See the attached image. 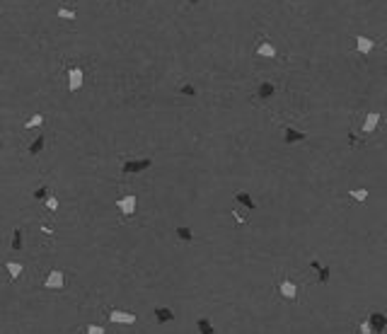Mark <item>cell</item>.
<instances>
[{
	"label": "cell",
	"mask_w": 387,
	"mask_h": 334,
	"mask_svg": "<svg viewBox=\"0 0 387 334\" xmlns=\"http://www.w3.org/2000/svg\"><path fill=\"white\" fill-rule=\"evenodd\" d=\"M109 320L116 325H135V315L133 313H124V310H109Z\"/></svg>",
	"instance_id": "cell-9"
},
{
	"label": "cell",
	"mask_w": 387,
	"mask_h": 334,
	"mask_svg": "<svg viewBox=\"0 0 387 334\" xmlns=\"http://www.w3.org/2000/svg\"><path fill=\"white\" fill-rule=\"evenodd\" d=\"M63 286H65L63 271H58V269H51V271H49V276L44 278V288H46V291H61Z\"/></svg>",
	"instance_id": "cell-5"
},
{
	"label": "cell",
	"mask_w": 387,
	"mask_h": 334,
	"mask_svg": "<svg viewBox=\"0 0 387 334\" xmlns=\"http://www.w3.org/2000/svg\"><path fill=\"white\" fill-rule=\"evenodd\" d=\"M155 320L162 322V325H165V322H172V320H174V313H172L170 308H155Z\"/></svg>",
	"instance_id": "cell-16"
},
{
	"label": "cell",
	"mask_w": 387,
	"mask_h": 334,
	"mask_svg": "<svg viewBox=\"0 0 387 334\" xmlns=\"http://www.w3.org/2000/svg\"><path fill=\"white\" fill-rule=\"evenodd\" d=\"M44 148H46V138H44V136H37V138L29 143V148H27V155H29V157H37V155H39Z\"/></svg>",
	"instance_id": "cell-11"
},
{
	"label": "cell",
	"mask_w": 387,
	"mask_h": 334,
	"mask_svg": "<svg viewBox=\"0 0 387 334\" xmlns=\"http://www.w3.org/2000/svg\"><path fill=\"white\" fill-rule=\"evenodd\" d=\"M257 54H259V56H264V59H276V56H278L276 46H273V44H269V41H261V44H259Z\"/></svg>",
	"instance_id": "cell-14"
},
{
	"label": "cell",
	"mask_w": 387,
	"mask_h": 334,
	"mask_svg": "<svg viewBox=\"0 0 387 334\" xmlns=\"http://www.w3.org/2000/svg\"><path fill=\"white\" fill-rule=\"evenodd\" d=\"M44 203H46V208H49V211H56V208H58V199H56V196H49Z\"/></svg>",
	"instance_id": "cell-27"
},
{
	"label": "cell",
	"mask_w": 387,
	"mask_h": 334,
	"mask_svg": "<svg viewBox=\"0 0 387 334\" xmlns=\"http://www.w3.org/2000/svg\"><path fill=\"white\" fill-rule=\"evenodd\" d=\"M235 201L240 203V206H245V208H250V211H254L257 208V203H254V199L247 194V192H237L235 194Z\"/></svg>",
	"instance_id": "cell-15"
},
{
	"label": "cell",
	"mask_w": 387,
	"mask_h": 334,
	"mask_svg": "<svg viewBox=\"0 0 387 334\" xmlns=\"http://www.w3.org/2000/svg\"><path fill=\"white\" fill-rule=\"evenodd\" d=\"M356 49H358V54H370L373 49H375V41L373 39H368V37H363V34H358L356 37Z\"/></svg>",
	"instance_id": "cell-10"
},
{
	"label": "cell",
	"mask_w": 387,
	"mask_h": 334,
	"mask_svg": "<svg viewBox=\"0 0 387 334\" xmlns=\"http://www.w3.org/2000/svg\"><path fill=\"white\" fill-rule=\"evenodd\" d=\"M49 196H51V189H49V184H39V187L34 189V201H41V203H44Z\"/></svg>",
	"instance_id": "cell-19"
},
{
	"label": "cell",
	"mask_w": 387,
	"mask_h": 334,
	"mask_svg": "<svg viewBox=\"0 0 387 334\" xmlns=\"http://www.w3.org/2000/svg\"><path fill=\"white\" fill-rule=\"evenodd\" d=\"M278 291H281V295L286 298V300H298V291H300V283L298 281H293L290 276H283L281 281H278Z\"/></svg>",
	"instance_id": "cell-4"
},
{
	"label": "cell",
	"mask_w": 387,
	"mask_h": 334,
	"mask_svg": "<svg viewBox=\"0 0 387 334\" xmlns=\"http://www.w3.org/2000/svg\"><path fill=\"white\" fill-rule=\"evenodd\" d=\"M184 2H187V5H192V7H194V5H198V0H184Z\"/></svg>",
	"instance_id": "cell-28"
},
{
	"label": "cell",
	"mask_w": 387,
	"mask_h": 334,
	"mask_svg": "<svg viewBox=\"0 0 387 334\" xmlns=\"http://www.w3.org/2000/svg\"><path fill=\"white\" fill-rule=\"evenodd\" d=\"M5 271H7V278L10 283H15L22 274H24V262H17V259H5Z\"/></svg>",
	"instance_id": "cell-7"
},
{
	"label": "cell",
	"mask_w": 387,
	"mask_h": 334,
	"mask_svg": "<svg viewBox=\"0 0 387 334\" xmlns=\"http://www.w3.org/2000/svg\"><path fill=\"white\" fill-rule=\"evenodd\" d=\"M348 196H351V199H356V201H361V203H363V201L368 199V189H351V192H348Z\"/></svg>",
	"instance_id": "cell-22"
},
{
	"label": "cell",
	"mask_w": 387,
	"mask_h": 334,
	"mask_svg": "<svg viewBox=\"0 0 387 334\" xmlns=\"http://www.w3.org/2000/svg\"><path fill=\"white\" fill-rule=\"evenodd\" d=\"M65 78H68V90L77 92L82 87V80H85V68L77 66V63H68L65 66Z\"/></svg>",
	"instance_id": "cell-3"
},
{
	"label": "cell",
	"mask_w": 387,
	"mask_h": 334,
	"mask_svg": "<svg viewBox=\"0 0 387 334\" xmlns=\"http://www.w3.org/2000/svg\"><path fill=\"white\" fill-rule=\"evenodd\" d=\"M82 334H107V332H104V327H102V325H95V322H90V325H85Z\"/></svg>",
	"instance_id": "cell-23"
},
{
	"label": "cell",
	"mask_w": 387,
	"mask_h": 334,
	"mask_svg": "<svg viewBox=\"0 0 387 334\" xmlns=\"http://www.w3.org/2000/svg\"><path fill=\"white\" fill-rule=\"evenodd\" d=\"M387 327V317L383 313H370L361 325H358V334H383Z\"/></svg>",
	"instance_id": "cell-1"
},
{
	"label": "cell",
	"mask_w": 387,
	"mask_h": 334,
	"mask_svg": "<svg viewBox=\"0 0 387 334\" xmlns=\"http://www.w3.org/2000/svg\"><path fill=\"white\" fill-rule=\"evenodd\" d=\"M24 247V230H22V225H15V230H12V252H19Z\"/></svg>",
	"instance_id": "cell-13"
},
{
	"label": "cell",
	"mask_w": 387,
	"mask_h": 334,
	"mask_svg": "<svg viewBox=\"0 0 387 334\" xmlns=\"http://www.w3.org/2000/svg\"><path fill=\"white\" fill-rule=\"evenodd\" d=\"M41 124H44V114H34L24 126H27V129H37V126H41Z\"/></svg>",
	"instance_id": "cell-24"
},
{
	"label": "cell",
	"mask_w": 387,
	"mask_h": 334,
	"mask_svg": "<svg viewBox=\"0 0 387 334\" xmlns=\"http://www.w3.org/2000/svg\"><path fill=\"white\" fill-rule=\"evenodd\" d=\"M305 138H308L305 131H298V129H293V126H283V143L295 145V143H303Z\"/></svg>",
	"instance_id": "cell-8"
},
{
	"label": "cell",
	"mask_w": 387,
	"mask_h": 334,
	"mask_svg": "<svg viewBox=\"0 0 387 334\" xmlns=\"http://www.w3.org/2000/svg\"><path fill=\"white\" fill-rule=\"evenodd\" d=\"M179 92L187 95V97H196V87L189 85V82H182V85H179Z\"/></svg>",
	"instance_id": "cell-25"
},
{
	"label": "cell",
	"mask_w": 387,
	"mask_h": 334,
	"mask_svg": "<svg viewBox=\"0 0 387 334\" xmlns=\"http://www.w3.org/2000/svg\"><path fill=\"white\" fill-rule=\"evenodd\" d=\"M378 124H380V112H368V117H366V121H363V131L370 134V131L378 129Z\"/></svg>",
	"instance_id": "cell-12"
},
{
	"label": "cell",
	"mask_w": 387,
	"mask_h": 334,
	"mask_svg": "<svg viewBox=\"0 0 387 334\" xmlns=\"http://www.w3.org/2000/svg\"><path fill=\"white\" fill-rule=\"evenodd\" d=\"M150 165H153L150 157H129V160L121 162V175H124V177H129V175H140V172H145Z\"/></svg>",
	"instance_id": "cell-2"
},
{
	"label": "cell",
	"mask_w": 387,
	"mask_h": 334,
	"mask_svg": "<svg viewBox=\"0 0 387 334\" xmlns=\"http://www.w3.org/2000/svg\"><path fill=\"white\" fill-rule=\"evenodd\" d=\"M273 92H276V85H273V82H261L259 90H257V95L261 97V99H269Z\"/></svg>",
	"instance_id": "cell-18"
},
{
	"label": "cell",
	"mask_w": 387,
	"mask_h": 334,
	"mask_svg": "<svg viewBox=\"0 0 387 334\" xmlns=\"http://www.w3.org/2000/svg\"><path fill=\"white\" fill-rule=\"evenodd\" d=\"M116 206H119V211H121L124 218H131L135 213V208H138V199L133 194H126V196H121V199L116 201Z\"/></svg>",
	"instance_id": "cell-6"
},
{
	"label": "cell",
	"mask_w": 387,
	"mask_h": 334,
	"mask_svg": "<svg viewBox=\"0 0 387 334\" xmlns=\"http://www.w3.org/2000/svg\"><path fill=\"white\" fill-rule=\"evenodd\" d=\"M196 330H198V334H215V330H213V325H211L208 317H198V320H196Z\"/></svg>",
	"instance_id": "cell-17"
},
{
	"label": "cell",
	"mask_w": 387,
	"mask_h": 334,
	"mask_svg": "<svg viewBox=\"0 0 387 334\" xmlns=\"http://www.w3.org/2000/svg\"><path fill=\"white\" fill-rule=\"evenodd\" d=\"M0 155H2V138H0Z\"/></svg>",
	"instance_id": "cell-29"
},
{
	"label": "cell",
	"mask_w": 387,
	"mask_h": 334,
	"mask_svg": "<svg viewBox=\"0 0 387 334\" xmlns=\"http://www.w3.org/2000/svg\"><path fill=\"white\" fill-rule=\"evenodd\" d=\"M177 237H179L182 242H192V240H194L192 228H187V225H179V228H177Z\"/></svg>",
	"instance_id": "cell-21"
},
{
	"label": "cell",
	"mask_w": 387,
	"mask_h": 334,
	"mask_svg": "<svg viewBox=\"0 0 387 334\" xmlns=\"http://www.w3.org/2000/svg\"><path fill=\"white\" fill-rule=\"evenodd\" d=\"M317 278H320L322 283H327V281H329V267H327V264H322V267L317 269Z\"/></svg>",
	"instance_id": "cell-26"
},
{
	"label": "cell",
	"mask_w": 387,
	"mask_h": 334,
	"mask_svg": "<svg viewBox=\"0 0 387 334\" xmlns=\"http://www.w3.org/2000/svg\"><path fill=\"white\" fill-rule=\"evenodd\" d=\"M75 15H77V12H75V7H73L70 2H65V5L58 7V17H61V20H75Z\"/></svg>",
	"instance_id": "cell-20"
}]
</instances>
